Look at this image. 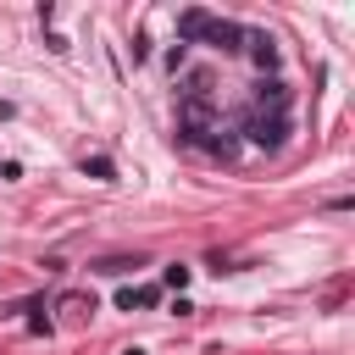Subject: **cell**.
I'll return each mask as SVG.
<instances>
[{"instance_id":"6da1fadb","label":"cell","mask_w":355,"mask_h":355,"mask_svg":"<svg viewBox=\"0 0 355 355\" xmlns=\"http://www.w3.org/2000/svg\"><path fill=\"white\" fill-rule=\"evenodd\" d=\"M244 133H250V144H261V150H277V144H283V133H288V89H283L277 78H272V83H261V94H255V111H250Z\"/></svg>"},{"instance_id":"7a4b0ae2","label":"cell","mask_w":355,"mask_h":355,"mask_svg":"<svg viewBox=\"0 0 355 355\" xmlns=\"http://www.w3.org/2000/svg\"><path fill=\"white\" fill-rule=\"evenodd\" d=\"M178 33H183L189 44H216V50H239V39H244L239 22L211 17V11H183V17H178Z\"/></svg>"},{"instance_id":"3957f363","label":"cell","mask_w":355,"mask_h":355,"mask_svg":"<svg viewBox=\"0 0 355 355\" xmlns=\"http://www.w3.org/2000/svg\"><path fill=\"white\" fill-rule=\"evenodd\" d=\"M244 39H250V61H255V67H272V61H277L272 33H244Z\"/></svg>"},{"instance_id":"277c9868","label":"cell","mask_w":355,"mask_h":355,"mask_svg":"<svg viewBox=\"0 0 355 355\" xmlns=\"http://www.w3.org/2000/svg\"><path fill=\"white\" fill-rule=\"evenodd\" d=\"M155 300H161V288H122V294H116L122 311H150Z\"/></svg>"},{"instance_id":"5b68a950","label":"cell","mask_w":355,"mask_h":355,"mask_svg":"<svg viewBox=\"0 0 355 355\" xmlns=\"http://www.w3.org/2000/svg\"><path fill=\"white\" fill-rule=\"evenodd\" d=\"M61 311H67V322H83V316H94V294H67V300H61Z\"/></svg>"},{"instance_id":"8992f818","label":"cell","mask_w":355,"mask_h":355,"mask_svg":"<svg viewBox=\"0 0 355 355\" xmlns=\"http://www.w3.org/2000/svg\"><path fill=\"white\" fill-rule=\"evenodd\" d=\"M133 266H139V255H105V261H94V272H105V277H122Z\"/></svg>"},{"instance_id":"52a82bcc","label":"cell","mask_w":355,"mask_h":355,"mask_svg":"<svg viewBox=\"0 0 355 355\" xmlns=\"http://www.w3.org/2000/svg\"><path fill=\"white\" fill-rule=\"evenodd\" d=\"M83 172H89V178H111V161H105V155H83Z\"/></svg>"},{"instance_id":"ba28073f","label":"cell","mask_w":355,"mask_h":355,"mask_svg":"<svg viewBox=\"0 0 355 355\" xmlns=\"http://www.w3.org/2000/svg\"><path fill=\"white\" fill-rule=\"evenodd\" d=\"M161 283H166V288H183V283H189V266H183V261H178V266H166V272H161Z\"/></svg>"},{"instance_id":"9c48e42d","label":"cell","mask_w":355,"mask_h":355,"mask_svg":"<svg viewBox=\"0 0 355 355\" xmlns=\"http://www.w3.org/2000/svg\"><path fill=\"white\" fill-rule=\"evenodd\" d=\"M122 355H144V349H122Z\"/></svg>"}]
</instances>
